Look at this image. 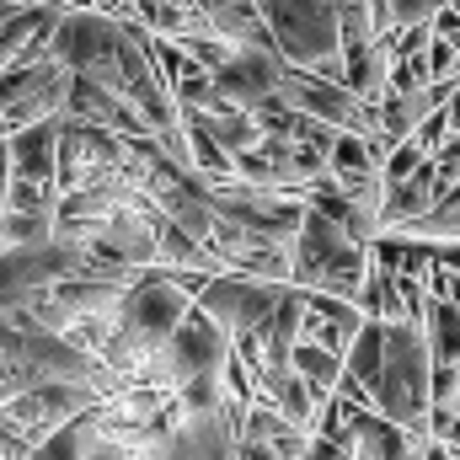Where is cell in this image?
Returning a JSON list of instances; mask_svg holds the SVG:
<instances>
[{"instance_id": "cell-1", "label": "cell", "mask_w": 460, "mask_h": 460, "mask_svg": "<svg viewBox=\"0 0 460 460\" xmlns=\"http://www.w3.org/2000/svg\"><path fill=\"white\" fill-rule=\"evenodd\" d=\"M188 311H193V295L172 279V268H145L118 305V327L102 348V358L123 380H134L145 369V358L188 322Z\"/></svg>"}, {"instance_id": "cell-2", "label": "cell", "mask_w": 460, "mask_h": 460, "mask_svg": "<svg viewBox=\"0 0 460 460\" xmlns=\"http://www.w3.org/2000/svg\"><path fill=\"white\" fill-rule=\"evenodd\" d=\"M375 407L418 434H429L434 412V348L418 322H391L385 332V369L375 380Z\"/></svg>"}, {"instance_id": "cell-3", "label": "cell", "mask_w": 460, "mask_h": 460, "mask_svg": "<svg viewBox=\"0 0 460 460\" xmlns=\"http://www.w3.org/2000/svg\"><path fill=\"white\" fill-rule=\"evenodd\" d=\"M369 262H375V246L348 235L332 215H322L311 204L305 226L295 235V284L300 289H327V295H343L358 300L364 279H369Z\"/></svg>"}, {"instance_id": "cell-4", "label": "cell", "mask_w": 460, "mask_h": 460, "mask_svg": "<svg viewBox=\"0 0 460 460\" xmlns=\"http://www.w3.org/2000/svg\"><path fill=\"white\" fill-rule=\"evenodd\" d=\"M262 16L289 65L343 81V11L338 0H262Z\"/></svg>"}, {"instance_id": "cell-5", "label": "cell", "mask_w": 460, "mask_h": 460, "mask_svg": "<svg viewBox=\"0 0 460 460\" xmlns=\"http://www.w3.org/2000/svg\"><path fill=\"white\" fill-rule=\"evenodd\" d=\"M230 348H235V338H230L226 327L193 300V311H188V322L166 338V343L155 348L150 358H145V369L134 375V380H145V385H161V391H182L193 375H209V369H220L230 358Z\"/></svg>"}, {"instance_id": "cell-6", "label": "cell", "mask_w": 460, "mask_h": 460, "mask_svg": "<svg viewBox=\"0 0 460 460\" xmlns=\"http://www.w3.org/2000/svg\"><path fill=\"white\" fill-rule=\"evenodd\" d=\"M123 22L118 11L102 5H75L65 11L59 32H54V59H65L70 70H86V75H102V81H123L118 75V54H123ZM123 92V86H118Z\"/></svg>"}, {"instance_id": "cell-7", "label": "cell", "mask_w": 460, "mask_h": 460, "mask_svg": "<svg viewBox=\"0 0 460 460\" xmlns=\"http://www.w3.org/2000/svg\"><path fill=\"white\" fill-rule=\"evenodd\" d=\"M70 86H75V70L54 54L38 65H11V70H0V113L11 128L38 123V118H59L70 108Z\"/></svg>"}, {"instance_id": "cell-8", "label": "cell", "mask_w": 460, "mask_h": 460, "mask_svg": "<svg viewBox=\"0 0 460 460\" xmlns=\"http://www.w3.org/2000/svg\"><path fill=\"white\" fill-rule=\"evenodd\" d=\"M289 284H273V279H246V273H215L199 295V305L226 327L230 338H246V332H262L268 316L279 311Z\"/></svg>"}, {"instance_id": "cell-9", "label": "cell", "mask_w": 460, "mask_h": 460, "mask_svg": "<svg viewBox=\"0 0 460 460\" xmlns=\"http://www.w3.org/2000/svg\"><path fill=\"white\" fill-rule=\"evenodd\" d=\"M123 161H128V134L65 113V134H59V193L86 188L92 177H102L108 166H123Z\"/></svg>"}, {"instance_id": "cell-10", "label": "cell", "mask_w": 460, "mask_h": 460, "mask_svg": "<svg viewBox=\"0 0 460 460\" xmlns=\"http://www.w3.org/2000/svg\"><path fill=\"white\" fill-rule=\"evenodd\" d=\"M155 460H241V434L226 407H188V418L161 439Z\"/></svg>"}, {"instance_id": "cell-11", "label": "cell", "mask_w": 460, "mask_h": 460, "mask_svg": "<svg viewBox=\"0 0 460 460\" xmlns=\"http://www.w3.org/2000/svg\"><path fill=\"white\" fill-rule=\"evenodd\" d=\"M284 70H289L284 49H235L230 65L215 70V81H220V92H226L230 102L257 108V102H268V97L284 92Z\"/></svg>"}, {"instance_id": "cell-12", "label": "cell", "mask_w": 460, "mask_h": 460, "mask_svg": "<svg viewBox=\"0 0 460 460\" xmlns=\"http://www.w3.org/2000/svg\"><path fill=\"white\" fill-rule=\"evenodd\" d=\"M59 134H65V113L11 128V166H16V177L59 182Z\"/></svg>"}, {"instance_id": "cell-13", "label": "cell", "mask_w": 460, "mask_h": 460, "mask_svg": "<svg viewBox=\"0 0 460 460\" xmlns=\"http://www.w3.org/2000/svg\"><path fill=\"white\" fill-rule=\"evenodd\" d=\"M460 75L450 81H429V86H412V92H385L375 108H380V123H385V134H396V139H407V134H418V123L429 113H439L450 97H456Z\"/></svg>"}, {"instance_id": "cell-14", "label": "cell", "mask_w": 460, "mask_h": 460, "mask_svg": "<svg viewBox=\"0 0 460 460\" xmlns=\"http://www.w3.org/2000/svg\"><path fill=\"white\" fill-rule=\"evenodd\" d=\"M402 235H418V241H460V182H445V193L434 199V209H423L418 220L396 226Z\"/></svg>"}, {"instance_id": "cell-15", "label": "cell", "mask_w": 460, "mask_h": 460, "mask_svg": "<svg viewBox=\"0 0 460 460\" xmlns=\"http://www.w3.org/2000/svg\"><path fill=\"white\" fill-rule=\"evenodd\" d=\"M385 332H391V322L364 316L358 338H353V348H348V375L364 380L369 391H375V380H380V369H385Z\"/></svg>"}, {"instance_id": "cell-16", "label": "cell", "mask_w": 460, "mask_h": 460, "mask_svg": "<svg viewBox=\"0 0 460 460\" xmlns=\"http://www.w3.org/2000/svg\"><path fill=\"white\" fill-rule=\"evenodd\" d=\"M295 369H300L316 391H338L343 375H348V358L338 353V348L316 343V338H300V343H295Z\"/></svg>"}, {"instance_id": "cell-17", "label": "cell", "mask_w": 460, "mask_h": 460, "mask_svg": "<svg viewBox=\"0 0 460 460\" xmlns=\"http://www.w3.org/2000/svg\"><path fill=\"white\" fill-rule=\"evenodd\" d=\"M59 235L54 209H0V246H43Z\"/></svg>"}, {"instance_id": "cell-18", "label": "cell", "mask_w": 460, "mask_h": 460, "mask_svg": "<svg viewBox=\"0 0 460 460\" xmlns=\"http://www.w3.org/2000/svg\"><path fill=\"white\" fill-rule=\"evenodd\" d=\"M423 332L434 348V364H460V305L456 300H429Z\"/></svg>"}, {"instance_id": "cell-19", "label": "cell", "mask_w": 460, "mask_h": 460, "mask_svg": "<svg viewBox=\"0 0 460 460\" xmlns=\"http://www.w3.org/2000/svg\"><path fill=\"white\" fill-rule=\"evenodd\" d=\"M327 172H332L338 182H353V177L380 172V161H375V150H369V134H358V128H338V145H332Z\"/></svg>"}, {"instance_id": "cell-20", "label": "cell", "mask_w": 460, "mask_h": 460, "mask_svg": "<svg viewBox=\"0 0 460 460\" xmlns=\"http://www.w3.org/2000/svg\"><path fill=\"white\" fill-rule=\"evenodd\" d=\"M423 161H429V150H423L412 134H407V139H396V150H391V155H385V166H380V172H385V188H391V182H407Z\"/></svg>"}, {"instance_id": "cell-21", "label": "cell", "mask_w": 460, "mask_h": 460, "mask_svg": "<svg viewBox=\"0 0 460 460\" xmlns=\"http://www.w3.org/2000/svg\"><path fill=\"white\" fill-rule=\"evenodd\" d=\"M412 139H418V145H423V150H429V155H439V150H445V145H450V139H456V118H450V102H445V108H439V113H429V118H423V123H418V134H412Z\"/></svg>"}, {"instance_id": "cell-22", "label": "cell", "mask_w": 460, "mask_h": 460, "mask_svg": "<svg viewBox=\"0 0 460 460\" xmlns=\"http://www.w3.org/2000/svg\"><path fill=\"white\" fill-rule=\"evenodd\" d=\"M86 460H155V450L139 445V439H123V434H108V429H102V439L92 445Z\"/></svg>"}, {"instance_id": "cell-23", "label": "cell", "mask_w": 460, "mask_h": 460, "mask_svg": "<svg viewBox=\"0 0 460 460\" xmlns=\"http://www.w3.org/2000/svg\"><path fill=\"white\" fill-rule=\"evenodd\" d=\"M385 279H391V268L375 257V262H369V279H364V289H358V311H364V316H385Z\"/></svg>"}, {"instance_id": "cell-24", "label": "cell", "mask_w": 460, "mask_h": 460, "mask_svg": "<svg viewBox=\"0 0 460 460\" xmlns=\"http://www.w3.org/2000/svg\"><path fill=\"white\" fill-rule=\"evenodd\" d=\"M456 65H460V49L450 43V38H439V32H434V38H429V75H434V81H450V75H456Z\"/></svg>"}, {"instance_id": "cell-25", "label": "cell", "mask_w": 460, "mask_h": 460, "mask_svg": "<svg viewBox=\"0 0 460 460\" xmlns=\"http://www.w3.org/2000/svg\"><path fill=\"white\" fill-rule=\"evenodd\" d=\"M22 343H27V332L11 322V311H0V380L11 375V364L22 358Z\"/></svg>"}, {"instance_id": "cell-26", "label": "cell", "mask_w": 460, "mask_h": 460, "mask_svg": "<svg viewBox=\"0 0 460 460\" xmlns=\"http://www.w3.org/2000/svg\"><path fill=\"white\" fill-rule=\"evenodd\" d=\"M450 0H391V27H402V22H429L434 11H445Z\"/></svg>"}, {"instance_id": "cell-27", "label": "cell", "mask_w": 460, "mask_h": 460, "mask_svg": "<svg viewBox=\"0 0 460 460\" xmlns=\"http://www.w3.org/2000/svg\"><path fill=\"white\" fill-rule=\"evenodd\" d=\"M305 460H358L353 456V434H316Z\"/></svg>"}, {"instance_id": "cell-28", "label": "cell", "mask_w": 460, "mask_h": 460, "mask_svg": "<svg viewBox=\"0 0 460 460\" xmlns=\"http://www.w3.org/2000/svg\"><path fill=\"white\" fill-rule=\"evenodd\" d=\"M434 161H439V177H445V182H460V128H456V139H450Z\"/></svg>"}, {"instance_id": "cell-29", "label": "cell", "mask_w": 460, "mask_h": 460, "mask_svg": "<svg viewBox=\"0 0 460 460\" xmlns=\"http://www.w3.org/2000/svg\"><path fill=\"white\" fill-rule=\"evenodd\" d=\"M11 177H16V166H11V134L0 139V209H5V199H11Z\"/></svg>"}, {"instance_id": "cell-30", "label": "cell", "mask_w": 460, "mask_h": 460, "mask_svg": "<svg viewBox=\"0 0 460 460\" xmlns=\"http://www.w3.org/2000/svg\"><path fill=\"white\" fill-rule=\"evenodd\" d=\"M241 460H284L273 445H257V439H241Z\"/></svg>"}, {"instance_id": "cell-31", "label": "cell", "mask_w": 460, "mask_h": 460, "mask_svg": "<svg viewBox=\"0 0 460 460\" xmlns=\"http://www.w3.org/2000/svg\"><path fill=\"white\" fill-rule=\"evenodd\" d=\"M5 134H11V123H5V113H0V139H5Z\"/></svg>"}]
</instances>
